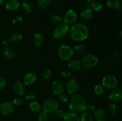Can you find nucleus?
<instances>
[{"mask_svg": "<svg viewBox=\"0 0 122 121\" xmlns=\"http://www.w3.org/2000/svg\"><path fill=\"white\" fill-rule=\"evenodd\" d=\"M23 20L22 17L20 16L15 17L14 18H13V20H12V23L15 26H20L23 23Z\"/></svg>", "mask_w": 122, "mask_h": 121, "instance_id": "58836bf2", "label": "nucleus"}, {"mask_svg": "<svg viewBox=\"0 0 122 121\" xmlns=\"http://www.w3.org/2000/svg\"><path fill=\"white\" fill-rule=\"evenodd\" d=\"M21 1H23V2H25V1H28L29 0H21Z\"/></svg>", "mask_w": 122, "mask_h": 121, "instance_id": "09e8293b", "label": "nucleus"}, {"mask_svg": "<svg viewBox=\"0 0 122 121\" xmlns=\"http://www.w3.org/2000/svg\"><path fill=\"white\" fill-rule=\"evenodd\" d=\"M73 50L74 53L75 52L76 53H81L84 51L85 46L82 44H78L73 47Z\"/></svg>", "mask_w": 122, "mask_h": 121, "instance_id": "72a5a7b5", "label": "nucleus"}, {"mask_svg": "<svg viewBox=\"0 0 122 121\" xmlns=\"http://www.w3.org/2000/svg\"><path fill=\"white\" fill-rule=\"evenodd\" d=\"M109 99L114 103H117L122 100V88L119 87H116L112 89L110 93Z\"/></svg>", "mask_w": 122, "mask_h": 121, "instance_id": "9d476101", "label": "nucleus"}, {"mask_svg": "<svg viewBox=\"0 0 122 121\" xmlns=\"http://www.w3.org/2000/svg\"><path fill=\"white\" fill-rule=\"evenodd\" d=\"M65 113L63 110H58L56 113L55 115V117L57 119L59 120H64V116H65Z\"/></svg>", "mask_w": 122, "mask_h": 121, "instance_id": "4c0bfd02", "label": "nucleus"}, {"mask_svg": "<svg viewBox=\"0 0 122 121\" xmlns=\"http://www.w3.org/2000/svg\"><path fill=\"white\" fill-rule=\"evenodd\" d=\"M13 104L14 106L16 107H21V106L23 105L24 100L21 97H16L13 101Z\"/></svg>", "mask_w": 122, "mask_h": 121, "instance_id": "473e14b6", "label": "nucleus"}, {"mask_svg": "<svg viewBox=\"0 0 122 121\" xmlns=\"http://www.w3.org/2000/svg\"><path fill=\"white\" fill-rule=\"evenodd\" d=\"M67 67L69 70L77 71L81 68V62L77 59H70L67 63Z\"/></svg>", "mask_w": 122, "mask_h": 121, "instance_id": "dca6fc26", "label": "nucleus"}, {"mask_svg": "<svg viewBox=\"0 0 122 121\" xmlns=\"http://www.w3.org/2000/svg\"><path fill=\"white\" fill-rule=\"evenodd\" d=\"M13 92L17 96H21L26 93V85L23 81L17 80L13 85Z\"/></svg>", "mask_w": 122, "mask_h": 121, "instance_id": "f8f14e48", "label": "nucleus"}, {"mask_svg": "<svg viewBox=\"0 0 122 121\" xmlns=\"http://www.w3.org/2000/svg\"><path fill=\"white\" fill-rule=\"evenodd\" d=\"M102 7H103V5H102V2L98 0H95L91 4V8L95 11H100L102 9Z\"/></svg>", "mask_w": 122, "mask_h": 121, "instance_id": "a878e982", "label": "nucleus"}, {"mask_svg": "<svg viewBox=\"0 0 122 121\" xmlns=\"http://www.w3.org/2000/svg\"><path fill=\"white\" fill-rule=\"evenodd\" d=\"M118 81L114 75L112 74L106 75L102 79V85L104 87L108 89H113L117 87Z\"/></svg>", "mask_w": 122, "mask_h": 121, "instance_id": "423d86ee", "label": "nucleus"}, {"mask_svg": "<svg viewBox=\"0 0 122 121\" xmlns=\"http://www.w3.org/2000/svg\"><path fill=\"white\" fill-rule=\"evenodd\" d=\"M51 90L54 94L59 96L60 94H63L64 92V84L61 81L58 80V79L54 81L51 85Z\"/></svg>", "mask_w": 122, "mask_h": 121, "instance_id": "ddd939ff", "label": "nucleus"}, {"mask_svg": "<svg viewBox=\"0 0 122 121\" xmlns=\"http://www.w3.org/2000/svg\"><path fill=\"white\" fill-rule=\"evenodd\" d=\"M14 110L13 103L10 102H2L0 103V113L4 115H11Z\"/></svg>", "mask_w": 122, "mask_h": 121, "instance_id": "1a4fd4ad", "label": "nucleus"}, {"mask_svg": "<svg viewBox=\"0 0 122 121\" xmlns=\"http://www.w3.org/2000/svg\"><path fill=\"white\" fill-rule=\"evenodd\" d=\"M98 1H101V0H98Z\"/></svg>", "mask_w": 122, "mask_h": 121, "instance_id": "3c124183", "label": "nucleus"}, {"mask_svg": "<svg viewBox=\"0 0 122 121\" xmlns=\"http://www.w3.org/2000/svg\"><path fill=\"white\" fill-rule=\"evenodd\" d=\"M79 89V82L75 79H70L66 84V90L68 93L73 94L76 93Z\"/></svg>", "mask_w": 122, "mask_h": 121, "instance_id": "9b49d317", "label": "nucleus"}, {"mask_svg": "<svg viewBox=\"0 0 122 121\" xmlns=\"http://www.w3.org/2000/svg\"><path fill=\"white\" fill-rule=\"evenodd\" d=\"M98 62V59L96 56L92 53L86 54L82 59V63L83 66L86 68H92L96 66Z\"/></svg>", "mask_w": 122, "mask_h": 121, "instance_id": "0eeeda50", "label": "nucleus"}, {"mask_svg": "<svg viewBox=\"0 0 122 121\" xmlns=\"http://www.w3.org/2000/svg\"><path fill=\"white\" fill-rule=\"evenodd\" d=\"M120 35H121V37H122V31L121 32V33H120Z\"/></svg>", "mask_w": 122, "mask_h": 121, "instance_id": "8fccbe9b", "label": "nucleus"}, {"mask_svg": "<svg viewBox=\"0 0 122 121\" xmlns=\"http://www.w3.org/2000/svg\"><path fill=\"white\" fill-rule=\"evenodd\" d=\"M93 16V11L91 7H88L83 9L81 14V17L85 21H89Z\"/></svg>", "mask_w": 122, "mask_h": 121, "instance_id": "f3484780", "label": "nucleus"}, {"mask_svg": "<svg viewBox=\"0 0 122 121\" xmlns=\"http://www.w3.org/2000/svg\"><path fill=\"white\" fill-rule=\"evenodd\" d=\"M58 57L63 60H69L74 55L73 49L68 45H63L58 47L57 50Z\"/></svg>", "mask_w": 122, "mask_h": 121, "instance_id": "39448f33", "label": "nucleus"}, {"mask_svg": "<svg viewBox=\"0 0 122 121\" xmlns=\"http://www.w3.org/2000/svg\"><path fill=\"white\" fill-rule=\"evenodd\" d=\"M59 107V102L54 98L49 97L46 98L42 103V109L47 113L56 112Z\"/></svg>", "mask_w": 122, "mask_h": 121, "instance_id": "20e7f679", "label": "nucleus"}, {"mask_svg": "<svg viewBox=\"0 0 122 121\" xmlns=\"http://www.w3.org/2000/svg\"><path fill=\"white\" fill-rule=\"evenodd\" d=\"M69 32V26L63 22L56 26L53 30V36L56 39H63L68 35Z\"/></svg>", "mask_w": 122, "mask_h": 121, "instance_id": "7ed1b4c3", "label": "nucleus"}, {"mask_svg": "<svg viewBox=\"0 0 122 121\" xmlns=\"http://www.w3.org/2000/svg\"><path fill=\"white\" fill-rule=\"evenodd\" d=\"M81 121H92L93 118L89 112H83L80 117Z\"/></svg>", "mask_w": 122, "mask_h": 121, "instance_id": "cd10ccee", "label": "nucleus"}, {"mask_svg": "<svg viewBox=\"0 0 122 121\" xmlns=\"http://www.w3.org/2000/svg\"><path fill=\"white\" fill-rule=\"evenodd\" d=\"M85 98L81 94H75L69 101V107L70 110L76 113H82L85 110L86 106Z\"/></svg>", "mask_w": 122, "mask_h": 121, "instance_id": "f03ea898", "label": "nucleus"}, {"mask_svg": "<svg viewBox=\"0 0 122 121\" xmlns=\"http://www.w3.org/2000/svg\"><path fill=\"white\" fill-rule=\"evenodd\" d=\"M5 1V0H0V5L4 3V2Z\"/></svg>", "mask_w": 122, "mask_h": 121, "instance_id": "de8ad7c7", "label": "nucleus"}, {"mask_svg": "<svg viewBox=\"0 0 122 121\" xmlns=\"http://www.w3.org/2000/svg\"><path fill=\"white\" fill-rule=\"evenodd\" d=\"M107 6L111 9H119L120 7L121 4L119 0H108L107 3Z\"/></svg>", "mask_w": 122, "mask_h": 121, "instance_id": "b1692460", "label": "nucleus"}, {"mask_svg": "<svg viewBox=\"0 0 122 121\" xmlns=\"http://www.w3.org/2000/svg\"><path fill=\"white\" fill-rule=\"evenodd\" d=\"M58 0H51V2H52L53 3H56V2H58Z\"/></svg>", "mask_w": 122, "mask_h": 121, "instance_id": "49530a36", "label": "nucleus"}, {"mask_svg": "<svg viewBox=\"0 0 122 121\" xmlns=\"http://www.w3.org/2000/svg\"><path fill=\"white\" fill-rule=\"evenodd\" d=\"M22 8L25 12L27 13H30L33 10V5L31 2L29 1H25L22 4Z\"/></svg>", "mask_w": 122, "mask_h": 121, "instance_id": "393cba45", "label": "nucleus"}, {"mask_svg": "<svg viewBox=\"0 0 122 121\" xmlns=\"http://www.w3.org/2000/svg\"><path fill=\"white\" fill-rule=\"evenodd\" d=\"M94 117L97 121H106L107 119V115L106 112L104 109H96V110L94 112Z\"/></svg>", "mask_w": 122, "mask_h": 121, "instance_id": "2eb2a0df", "label": "nucleus"}, {"mask_svg": "<svg viewBox=\"0 0 122 121\" xmlns=\"http://www.w3.org/2000/svg\"><path fill=\"white\" fill-rule=\"evenodd\" d=\"M60 76L62 78H63V79L69 80V79H71V72L69 71H62V72H61Z\"/></svg>", "mask_w": 122, "mask_h": 121, "instance_id": "e433bc0d", "label": "nucleus"}, {"mask_svg": "<svg viewBox=\"0 0 122 121\" xmlns=\"http://www.w3.org/2000/svg\"><path fill=\"white\" fill-rule=\"evenodd\" d=\"M58 100L62 104H66L69 102V98L67 96L64 94H61L58 96Z\"/></svg>", "mask_w": 122, "mask_h": 121, "instance_id": "ea45409f", "label": "nucleus"}, {"mask_svg": "<svg viewBox=\"0 0 122 121\" xmlns=\"http://www.w3.org/2000/svg\"><path fill=\"white\" fill-rule=\"evenodd\" d=\"M51 0H36V4L41 9H45L50 4Z\"/></svg>", "mask_w": 122, "mask_h": 121, "instance_id": "bb28decb", "label": "nucleus"}, {"mask_svg": "<svg viewBox=\"0 0 122 121\" xmlns=\"http://www.w3.org/2000/svg\"><path fill=\"white\" fill-rule=\"evenodd\" d=\"M85 1L86 2H88V3H92V2H93L94 1H95V0H85Z\"/></svg>", "mask_w": 122, "mask_h": 121, "instance_id": "a18cd8bd", "label": "nucleus"}, {"mask_svg": "<svg viewBox=\"0 0 122 121\" xmlns=\"http://www.w3.org/2000/svg\"><path fill=\"white\" fill-rule=\"evenodd\" d=\"M70 36L75 41H83L89 37V30L82 23H76L70 28Z\"/></svg>", "mask_w": 122, "mask_h": 121, "instance_id": "f257e3e1", "label": "nucleus"}, {"mask_svg": "<svg viewBox=\"0 0 122 121\" xmlns=\"http://www.w3.org/2000/svg\"><path fill=\"white\" fill-rule=\"evenodd\" d=\"M23 39V34L19 32H15L12 33L10 37V40L12 42H19Z\"/></svg>", "mask_w": 122, "mask_h": 121, "instance_id": "5701e85b", "label": "nucleus"}, {"mask_svg": "<svg viewBox=\"0 0 122 121\" xmlns=\"http://www.w3.org/2000/svg\"><path fill=\"white\" fill-rule=\"evenodd\" d=\"M77 19V15L76 12L72 9H69L64 14L63 17V22L66 24L73 25L76 23Z\"/></svg>", "mask_w": 122, "mask_h": 121, "instance_id": "6e6552de", "label": "nucleus"}, {"mask_svg": "<svg viewBox=\"0 0 122 121\" xmlns=\"http://www.w3.org/2000/svg\"><path fill=\"white\" fill-rule=\"evenodd\" d=\"M20 5L19 0H8L5 4V8L7 10L14 11L19 8Z\"/></svg>", "mask_w": 122, "mask_h": 121, "instance_id": "aec40b11", "label": "nucleus"}, {"mask_svg": "<svg viewBox=\"0 0 122 121\" xmlns=\"http://www.w3.org/2000/svg\"><path fill=\"white\" fill-rule=\"evenodd\" d=\"M29 108L32 112L34 113H38L41 111L42 109V105L41 103L37 101H33L29 104Z\"/></svg>", "mask_w": 122, "mask_h": 121, "instance_id": "412c9836", "label": "nucleus"}, {"mask_svg": "<svg viewBox=\"0 0 122 121\" xmlns=\"http://www.w3.org/2000/svg\"><path fill=\"white\" fill-rule=\"evenodd\" d=\"M64 121H81L79 116L75 112H69L65 115Z\"/></svg>", "mask_w": 122, "mask_h": 121, "instance_id": "4be33fe9", "label": "nucleus"}, {"mask_svg": "<svg viewBox=\"0 0 122 121\" xmlns=\"http://www.w3.org/2000/svg\"><path fill=\"white\" fill-rule=\"evenodd\" d=\"M85 110H88V112H94L95 110H96V106L94 104H89V105H86V106Z\"/></svg>", "mask_w": 122, "mask_h": 121, "instance_id": "79ce46f5", "label": "nucleus"}, {"mask_svg": "<svg viewBox=\"0 0 122 121\" xmlns=\"http://www.w3.org/2000/svg\"><path fill=\"white\" fill-rule=\"evenodd\" d=\"M51 20L54 24L57 25L63 22V17L58 15H52L51 17Z\"/></svg>", "mask_w": 122, "mask_h": 121, "instance_id": "c85d7f7f", "label": "nucleus"}, {"mask_svg": "<svg viewBox=\"0 0 122 121\" xmlns=\"http://www.w3.org/2000/svg\"><path fill=\"white\" fill-rule=\"evenodd\" d=\"M36 75L32 72H29L26 74L23 77L24 84L27 86H30L34 84L36 81Z\"/></svg>", "mask_w": 122, "mask_h": 121, "instance_id": "4468645a", "label": "nucleus"}, {"mask_svg": "<svg viewBox=\"0 0 122 121\" xmlns=\"http://www.w3.org/2000/svg\"><path fill=\"white\" fill-rule=\"evenodd\" d=\"M42 75L45 79H50L52 77V72L49 68H45L42 71Z\"/></svg>", "mask_w": 122, "mask_h": 121, "instance_id": "c9c22d12", "label": "nucleus"}, {"mask_svg": "<svg viewBox=\"0 0 122 121\" xmlns=\"http://www.w3.org/2000/svg\"><path fill=\"white\" fill-rule=\"evenodd\" d=\"M6 85V80L4 77H0V90H2Z\"/></svg>", "mask_w": 122, "mask_h": 121, "instance_id": "a19ab883", "label": "nucleus"}, {"mask_svg": "<svg viewBox=\"0 0 122 121\" xmlns=\"http://www.w3.org/2000/svg\"><path fill=\"white\" fill-rule=\"evenodd\" d=\"M94 93L96 95L98 96V95H101L104 92V87L102 84H98L94 87Z\"/></svg>", "mask_w": 122, "mask_h": 121, "instance_id": "2f4dec72", "label": "nucleus"}, {"mask_svg": "<svg viewBox=\"0 0 122 121\" xmlns=\"http://www.w3.org/2000/svg\"><path fill=\"white\" fill-rule=\"evenodd\" d=\"M81 71L83 74H86L88 72V68L85 67V66H83V67L81 68Z\"/></svg>", "mask_w": 122, "mask_h": 121, "instance_id": "c03bdc74", "label": "nucleus"}, {"mask_svg": "<svg viewBox=\"0 0 122 121\" xmlns=\"http://www.w3.org/2000/svg\"><path fill=\"white\" fill-rule=\"evenodd\" d=\"M11 42V40H10V39H5V40H3V42H2V45H3L5 47H7V46H9Z\"/></svg>", "mask_w": 122, "mask_h": 121, "instance_id": "37998d69", "label": "nucleus"}, {"mask_svg": "<svg viewBox=\"0 0 122 121\" xmlns=\"http://www.w3.org/2000/svg\"><path fill=\"white\" fill-rule=\"evenodd\" d=\"M48 119V113L45 111H41L38 115V120L39 121H46Z\"/></svg>", "mask_w": 122, "mask_h": 121, "instance_id": "f704fd0d", "label": "nucleus"}, {"mask_svg": "<svg viewBox=\"0 0 122 121\" xmlns=\"http://www.w3.org/2000/svg\"><path fill=\"white\" fill-rule=\"evenodd\" d=\"M108 110L113 115H116L118 112V108L114 103H110L108 105Z\"/></svg>", "mask_w": 122, "mask_h": 121, "instance_id": "7c9ffc66", "label": "nucleus"}, {"mask_svg": "<svg viewBox=\"0 0 122 121\" xmlns=\"http://www.w3.org/2000/svg\"><path fill=\"white\" fill-rule=\"evenodd\" d=\"M36 97V94L33 91H29L25 93V98L27 100H33Z\"/></svg>", "mask_w": 122, "mask_h": 121, "instance_id": "c756f323", "label": "nucleus"}, {"mask_svg": "<svg viewBox=\"0 0 122 121\" xmlns=\"http://www.w3.org/2000/svg\"><path fill=\"white\" fill-rule=\"evenodd\" d=\"M3 54L6 58L10 59H13L16 56L17 53L16 51L13 47H10V46H7L5 47L3 49Z\"/></svg>", "mask_w": 122, "mask_h": 121, "instance_id": "6ab92c4d", "label": "nucleus"}, {"mask_svg": "<svg viewBox=\"0 0 122 121\" xmlns=\"http://www.w3.org/2000/svg\"><path fill=\"white\" fill-rule=\"evenodd\" d=\"M45 41L44 35L40 33H35L33 34V44L37 47H40L43 45Z\"/></svg>", "mask_w": 122, "mask_h": 121, "instance_id": "a211bd4d", "label": "nucleus"}]
</instances>
